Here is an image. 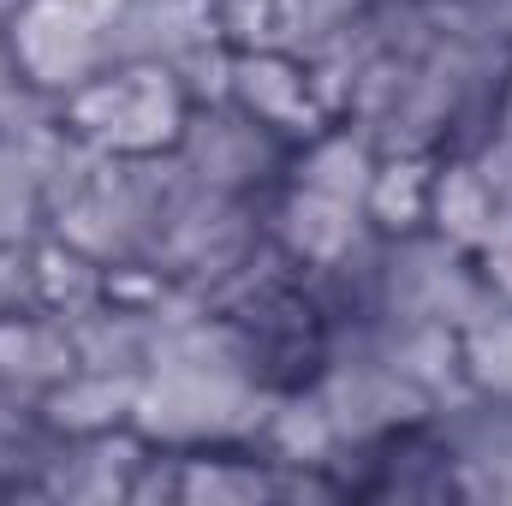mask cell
<instances>
[{"instance_id":"obj_5","label":"cell","mask_w":512,"mask_h":506,"mask_svg":"<svg viewBox=\"0 0 512 506\" xmlns=\"http://www.w3.org/2000/svg\"><path fill=\"white\" fill-rule=\"evenodd\" d=\"M251 346V370L268 393H292L310 387L322 370V346H328V316L316 310V298L304 292V274H286L274 286H262L239 310H227Z\"/></svg>"},{"instance_id":"obj_19","label":"cell","mask_w":512,"mask_h":506,"mask_svg":"<svg viewBox=\"0 0 512 506\" xmlns=\"http://www.w3.org/2000/svg\"><path fill=\"white\" fill-rule=\"evenodd\" d=\"M429 167H435V155H382V167H376V179H370V197H364L370 227H382V233H411V227H423V209H429Z\"/></svg>"},{"instance_id":"obj_6","label":"cell","mask_w":512,"mask_h":506,"mask_svg":"<svg viewBox=\"0 0 512 506\" xmlns=\"http://www.w3.org/2000/svg\"><path fill=\"white\" fill-rule=\"evenodd\" d=\"M310 393H316V405L328 411L340 447L387 441V435H399V429H411V423H423V417L435 411V399H429L423 387H411L399 370H387L376 358L322 364V370L310 376Z\"/></svg>"},{"instance_id":"obj_8","label":"cell","mask_w":512,"mask_h":506,"mask_svg":"<svg viewBox=\"0 0 512 506\" xmlns=\"http://www.w3.org/2000/svg\"><path fill=\"white\" fill-rule=\"evenodd\" d=\"M167 298V292H161ZM161 298H126L108 292L90 310L66 316L72 346H78V370H108V376H149L155 364V340H161Z\"/></svg>"},{"instance_id":"obj_7","label":"cell","mask_w":512,"mask_h":506,"mask_svg":"<svg viewBox=\"0 0 512 506\" xmlns=\"http://www.w3.org/2000/svg\"><path fill=\"white\" fill-rule=\"evenodd\" d=\"M227 96H233L245 114H256L262 126H274L292 149L334 120V114L322 108L316 84H310V66L292 60V54H280V48H268V42H251V48L233 54Z\"/></svg>"},{"instance_id":"obj_12","label":"cell","mask_w":512,"mask_h":506,"mask_svg":"<svg viewBox=\"0 0 512 506\" xmlns=\"http://www.w3.org/2000/svg\"><path fill=\"white\" fill-rule=\"evenodd\" d=\"M495 215H501V203H495L483 167H477L471 155H435L423 227L441 233V239H453V245H465V251L477 256V245H483L489 227H495Z\"/></svg>"},{"instance_id":"obj_16","label":"cell","mask_w":512,"mask_h":506,"mask_svg":"<svg viewBox=\"0 0 512 506\" xmlns=\"http://www.w3.org/2000/svg\"><path fill=\"white\" fill-rule=\"evenodd\" d=\"M251 447L268 465H328V453L340 441H334V423L316 405V393L292 387V393H274V405H268V417H262Z\"/></svg>"},{"instance_id":"obj_18","label":"cell","mask_w":512,"mask_h":506,"mask_svg":"<svg viewBox=\"0 0 512 506\" xmlns=\"http://www.w3.org/2000/svg\"><path fill=\"white\" fill-rule=\"evenodd\" d=\"M108 286H114V268L108 262H96V256L78 251V245H66L60 233H42L36 239V292H42V310L78 316L96 298H108Z\"/></svg>"},{"instance_id":"obj_25","label":"cell","mask_w":512,"mask_h":506,"mask_svg":"<svg viewBox=\"0 0 512 506\" xmlns=\"http://www.w3.org/2000/svg\"><path fill=\"white\" fill-rule=\"evenodd\" d=\"M12 495H18V441L0 435V501H12Z\"/></svg>"},{"instance_id":"obj_20","label":"cell","mask_w":512,"mask_h":506,"mask_svg":"<svg viewBox=\"0 0 512 506\" xmlns=\"http://www.w3.org/2000/svg\"><path fill=\"white\" fill-rule=\"evenodd\" d=\"M435 24L453 30V36H477V42L512 48V0H447L435 12Z\"/></svg>"},{"instance_id":"obj_23","label":"cell","mask_w":512,"mask_h":506,"mask_svg":"<svg viewBox=\"0 0 512 506\" xmlns=\"http://www.w3.org/2000/svg\"><path fill=\"white\" fill-rule=\"evenodd\" d=\"M477 268H483V274H489V280H495V286L512 298V209H501V215H495L489 239L477 245Z\"/></svg>"},{"instance_id":"obj_13","label":"cell","mask_w":512,"mask_h":506,"mask_svg":"<svg viewBox=\"0 0 512 506\" xmlns=\"http://www.w3.org/2000/svg\"><path fill=\"white\" fill-rule=\"evenodd\" d=\"M137 387L143 376H108V370H72L42 393V423L66 429V435H102V429H126L137 411Z\"/></svg>"},{"instance_id":"obj_26","label":"cell","mask_w":512,"mask_h":506,"mask_svg":"<svg viewBox=\"0 0 512 506\" xmlns=\"http://www.w3.org/2000/svg\"><path fill=\"white\" fill-rule=\"evenodd\" d=\"M495 131L512 137V72H507V84H501V102H495Z\"/></svg>"},{"instance_id":"obj_22","label":"cell","mask_w":512,"mask_h":506,"mask_svg":"<svg viewBox=\"0 0 512 506\" xmlns=\"http://www.w3.org/2000/svg\"><path fill=\"white\" fill-rule=\"evenodd\" d=\"M36 429H42V387H30V381L0 370V435L6 441H24Z\"/></svg>"},{"instance_id":"obj_11","label":"cell","mask_w":512,"mask_h":506,"mask_svg":"<svg viewBox=\"0 0 512 506\" xmlns=\"http://www.w3.org/2000/svg\"><path fill=\"white\" fill-rule=\"evenodd\" d=\"M376 358L387 370L423 387L429 399H441L447 387H459V328L447 322H429V316H393L382 310L376 316Z\"/></svg>"},{"instance_id":"obj_9","label":"cell","mask_w":512,"mask_h":506,"mask_svg":"<svg viewBox=\"0 0 512 506\" xmlns=\"http://www.w3.org/2000/svg\"><path fill=\"white\" fill-rule=\"evenodd\" d=\"M262 221H268V239L292 256L298 268H322V262H334L346 245H358L364 227H370V215H364L358 203L322 197V191L292 185V179H280V191L262 203Z\"/></svg>"},{"instance_id":"obj_21","label":"cell","mask_w":512,"mask_h":506,"mask_svg":"<svg viewBox=\"0 0 512 506\" xmlns=\"http://www.w3.org/2000/svg\"><path fill=\"white\" fill-rule=\"evenodd\" d=\"M42 292H36V239L30 245H0V316H18V310H36Z\"/></svg>"},{"instance_id":"obj_4","label":"cell","mask_w":512,"mask_h":506,"mask_svg":"<svg viewBox=\"0 0 512 506\" xmlns=\"http://www.w3.org/2000/svg\"><path fill=\"white\" fill-rule=\"evenodd\" d=\"M173 155L191 167L197 185L227 191V197H251V203H268L292 167V143L274 126H262L256 114H245L233 96L197 102L179 126Z\"/></svg>"},{"instance_id":"obj_17","label":"cell","mask_w":512,"mask_h":506,"mask_svg":"<svg viewBox=\"0 0 512 506\" xmlns=\"http://www.w3.org/2000/svg\"><path fill=\"white\" fill-rule=\"evenodd\" d=\"M364 18H370V0H268L262 42L292 60H316L322 48L352 36Z\"/></svg>"},{"instance_id":"obj_1","label":"cell","mask_w":512,"mask_h":506,"mask_svg":"<svg viewBox=\"0 0 512 506\" xmlns=\"http://www.w3.org/2000/svg\"><path fill=\"white\" fill-rule=\"evenodd\" d=\"M274 393L251 376H209V370H149L137 387L131 429L149 447L203 453V447H251Z\"/></svg>"},{"instance_id":"obj_10","label":"cell","mask_w":512,"mask_h":506,"mask_svg":"<svg viewBox=\"0 0 512 506\" xmlns=\"http://www.w3.org/2000/svg\"><path fill=\"white\" fill-rule=\"evenodd\" d=\"M376 167H382V155H376V143H370L364 131L352 126V120H328L316 137H304V143L292 149L286 179H292V185H310V191H322V197H340V203H358V209H364Z\"/></svg>"},{"instance_id":"obj_14","label":"cell","mask_w":512,"mask_h":506,"mask_svg":"<svg viewBox=\"0 0 512 506\" xmlns=\"http://www.w3.org/2000/svg\"><path fill=\"white\" fill-rule=\"evenodd\" d=\"M0 370L30 387H54L78 370V346H72V328L66 316L54 310H18V316H0Z\"/></svg>"},{"instance_id":"obj_3","label":"cell","mask_w":512,"mask_h":506,"mask_svg":"<svg viewBox=\"0 0 512 506\" xmlns=\"http://www.w3.org/2000/svg\"><path fill=\"white\" fill-rule=\"evenodd\" d=\"M108 12L114 0H18L6 18V54L18 78L54 102L108 72Z\"/></svg>"},{"instance_id":"obj_2","label":"cell","mask_w":512,"mask_h":506,"mask_svg":"<svg viewBox=\"0 0 512 506\" xmlns=\"http://www.w3.org/2000/svg\"><path fill=\"white\" fill-rule=\"evenodd\" d=\"M185 114H191V102H185V90L173 84L167 66H108L60 102V120L84 143H96L102 155L173 149Z\"/></svg>"},{"instance_id":"obj_15","label":"cell","mask_w":512,"mask_h":506,"mask_svg":"<svg viewBox=\"0 0 512 506\" xmlns=\"http://www.w3.org/2000/svg\"><path fill=\"white\" fill-rule=\"evenodd\" d=\"M274 501V465L256 447H203L185 453L179 506H256Z\"/></svg>"},{"instance_id":"obj_24","label":"cell","mask_w":512,"mask_h":506,"mask_svg":"<svg viewBox=\"0 0 512 506\" xmlns=\"http://www.w3.org/2000/svg\"><path fill=\"white\" fill-rule=\"evenodd\" d=\"M471 161L483 167V179H489L495 203H501V209H512V137H501V131H495V137H489Z\"/></svg>"}]
</instances>
